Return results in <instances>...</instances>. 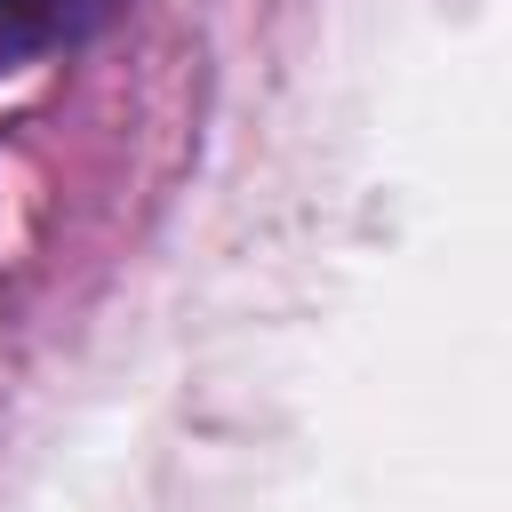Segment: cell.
I'll use <instances>...</instances> for the list:
<instances>
[{
	"label": "cell",
	"mask_w": 512,
	"mask_h": 512,
	"mask_svg": "<svg viewBox=\"0 0 512 512\" xmlns=\"http://www.w3.org/2000/svg\"><path fill=\"white\" fill-rule=\"evenodd\" d=\"M120 8L128 0H0V72L88 48L96 32L120 24Z\"/></svg>",
	"instance_id": "obj_1"
}]
</instances>
